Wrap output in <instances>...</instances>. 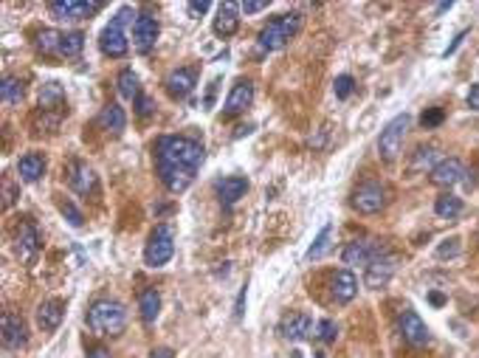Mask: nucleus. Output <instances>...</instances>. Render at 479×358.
I'll return each mask as SVG.
<instances>
[{"mask_svg":"<svg viewBox=\"0 0 479 358\" xmlns=\"http://www.w3.org/2000/svg\"><path fill=\"white\" fill-rule=\"evenodd\" d=\"M203 164V144L192 136H161L155 141V169L161 184L181 195L192 186L198 169Z\"/></svg>","mask_w":479,"mask_h":358,"instance_id":"nucleus-1","label":"nucleus"},{"mask_svg":"<svg viewBox=\"0 0 479 358\" xmlns=\"http://www.w3.org/2000/svg\"><path fill=\"white\" fill-rule=\"evenodd\" d=\"M434 212H437L440 217H446V220H454V217L463 212V201H460L457 195L446 192V195H440V198L434 201Z\"/></svg>","mask_w":479,"mask_h":358,"instance_id":"nucleus-32","label":"nucleus"},{"mask_svg":"<svg viewBox=\"0 0 479 358\" xmlns=\"http://www.w3.org/2000/svg\"><path fill=\"white\" fill-rule=\"evenodd\" d=\"M59 212L65 215V220H68L71 226H76V229L82 226V212H79V209H76L71 201H59Z\"/></svg>","mask_w":479,"mask_h":358,"instance_id":"nucleus-37","label":"nucleus"},{"mask_svg":"<svg viewBox=\"0 0 479 358\" xmlns=\"http://www.w3.org/2000/svg\"><path fill=\"white\" fill-rule=\"evenodd\" d=\"M119 93H122V99H127V102H136V99L141 96L138 76H136L133 68H124V71L119 73Z\"/></svg>","mask_w":479,"mask_h":358,"instance_id":"nucleus-31","label":"nucleus"},{"mask_svg":"<svg viewBox=\"0 0 479 358\" xmlns=\"http://www.w3.org/2000/svg\"><path fill=\"white\" fill-rule=\"evenodd\" d=\"M212 28H215L218 37H232L240 28V3H220Z\"/></svg>","mask_w":479,"mask_h":358,"instance_id":"nucleus-23","label":"nucleus"},{"mask_svg":"<svg viewBox=\"0 0 479 358\" xmlns=\"http://www.w3.org/2000/svg\"><path fill=\"white\" fill-rule=\"evenodd\" d=\"M443 121V110L440 107H432V110H426L423 116H420V124L423 127H437Z\"/></svg>","mask_w":479,"mask_h":358,"instance_id":"nucleus-38","label":"nucleus"},{"mask_svg":"<svg viewBox=\"0 0 479 358\" xmlns=\"http://www.w3.org/2000/svg\"><path fill=\"white\" fill-rule=\"evenodd\" d=\"M460 251V246H457V240H451V246H440V257H449V254H457Z\"/></svg>","mask_w":479,"mask_h":358,"instance_id":"nucleus-44","label":"nucleus"},{"mask_svg":"<svg viewBox=\"0 0 479 358\" xmlns=\"http://www.w3.org/2000/svg\"><path fill=\"white\" fill-rule=\"evenodd\" d=\"M398 330H401L403 342H409L412 347H423V345L432 342V333H429L426 322H423L415 311H403V314L398 316Z\"/></svg>","mask_w":479,"mask_h":358,"instance_id":"nucleus-10","label":"nucleus"},{"mask_svg":"<svg viewBox=\"0 0 479 358\" xmlns=\"http://www.w3.org/2000/svg\"><path fill=\"white\" fill-rule=\"evenodd\" d=\"M468 169L463 167V161L460 158H443L434 169H432V184L434 186H454V184H460L463 181V175H466Z\"/></svg>","mask_w":479,"mask_h":358,"instance_id":"nucleus-19","label":"nucleus"},{"mask_svg":"<svg viewBox=\"0 0 479 358\" xmlns=\"http://www.w3.org/2000/svg\"><path fill=\"white\" fill-rule=\"evenodd\" d=\"M409 113H401L395 116L392 121H386V127L381 130V138H378V155L392 164L398 155H401V147H403V138H406V130H409Z\"/></svg>","mask_w":479,"mask_h":358,"instance_id":"nucleus-5","label":"nucleus"},{"mask_svg":"<svg viewBox=\"0 0 479 358\" xmlns=\"http://www.w3.org/2000/svg\"><path fill=\"white\" fill-rule=\"evenodd\" d=\"M355 294H358V277H355L353 271L341 268V271H336V274L330 277V297H333L338 305L353 302Z\"/></svg>","mask_w":479,"mask_h":358,"instance_id":"nucleus-14","label":"nucleus"},{"mask_svg":"<svg viewBox=\"0 0 479 358\" xmlns=\"http://www.w3.org/2000/svg\"><path fill=\"white\" fill-rule=\"evenodd\" d=\"M150 358H175V356H172V350H170V347H158V350H153V356Z\"/></svg>","mask_w":479,"mask_h":358,"instance_id":"nucleus-45","label":"nucleus"},{"mask_svg":"<svg viewBox=\"0 0 479 358\" xmlns=\"http://www.w3.org/2000/svg\"><path fill=\"white\" fill-rule=\"evenodd\" d=\"M28 345V330L23 316L17 314H3V347L6 350H23Z\"/></svg>","mask_w":479,"mask_h":358,"instance_id":"nucleus-15","label":"nucleus"},{"mask_svg":"<svg viewBox=\"0 0 479 358\" xmlns=\"http://www.w3.org/2000/svg\"><path fill=\"white\" fill-rule=\"evenodd\" d=\"M68 184H71V189L79 192V195H93L99 181H96L93 167H88L85 161H73V164L68 167Z\"/></svg>","mask_w":479,"mask_h":358,"instance_id":"nucleus-17","label":"nucleus"},{"mask_svg":"<svg viewBox=\"0 0 479 358\" xmlns=\"http://www.w3.org/2000/svg\"><path fill=\"white\" fill-rule=\"evenodd\" d=\"M88 358H110V353H107L105 347H96V350H93V353H90Z\"/></svg>","mask_w":479,"mask_h":358,"instance_id":"nucleus-47","label":"nucleus"},{"mask_svg":"<svg viewBox=\"0 0 479 358\" xmlns=\"http://www.w3.org/2000/svg\"><path fill=\"white\" fill-rule=\"evenodd\" d=\"M17 175H20V181H25V184H37V181L45 175V158H42L40 153H25V155H20V161H17Z\"/></svg>","mask_w":479,"mask_h":358,"instance_id":"nucleus-24","label":"nucleus"},{"mask_svg":"<svg viewBox=\"0 0 479 358\" xmlns=\"http://www.w3.org/2000/svg\"><path fill=\"white\" fill-rule=\"evenodd\" d=\"M138 311H141L144 325H153V322L158 319V314H161V294H158L155 288L141 291V297H138Z\"/></svg>","mask_w":479,"mask_h":358,"instance_id":"nucleus-27","label":"nucleus"},{"mask_svg":"<svg viewBox=\"0 0 479 358\" xmlns=\"http://www.w3.org/2000/svg\"><path fill=\"white\" fill-rule=\"evenodd\" d=\"M313 336H316L319 342H336V336H338V328H336V322H333V319H321V322L316 325Z\"/></svg>","mask_w":479,"mask_h":358,"instance_id":"nucleus-35","label":"nucleus"},{"mask_svg":"<svg viewBox=\"0 0 479 358\" xmlns=\"http://www.w3.org/2000/svg\"><path fill=\"white\" fill-rule=\"evenodd\" d=\"M187 8H189V14H192V17H201V14H206V11L212 8V3H209V0H192Z\"/></svg>","mask_w":479,"mask_h":358,"instance_id":"nucleus-40","label":"nucleus"},{"mask_svg":"<svg viewBox=\"0 0 479 358\" xmlns=\"http://www.w3.org/2000/svg\"><path fill=\"white\" fill-rule=\"evenodd\" d=\"M3 195H6V198H3V206L8 209V206L14 203V189H11V184H8V181L3 184Z\"/></svg>","mask_w":479,"mask_h":358,"instance_id":"nucleus-43","label":"nucleus"},{"mask_svg":"<svg viewBox=\"0 0 479 358\" xmlns=\"http://www.w3.org/2000/svg\"><path fill=\"white\" fill-rule=\"evenodd\" d=\"M40 110H48V113H59L65 110V90L59 82H45L42 90H40Z\"/></svg>","mask_w":479,"mask_h":358,"instance_id":"nucleus-25","label":"nucleus"},{"mask_svg":"<svg viewBox=\"0 0 479 358\" xmlns=\"http://www.w3.org/2000/svg\"><path fill=\"white\" fill-rule=\"evenodd\" d=\"M172 254H175V232L170 226H155V232L144 246V263L150 268H161L172 260Z\"/></svg>","mask_w":479,"mask_h":358,"instance_id":"nucleus-6","label":"nucleus"},{"mask_svg":"<svg viewBox=\"0 0 479 358\" xmlns=\"http://www.w3.org/2000/svg\"><path fill=\"white\" fill-rule=\"evenodd\" d=\"M389 201V189L381 184V181H364L355 192H353V206L361 212V215H375L386 206Z\"/></svg>","mask_w":479,"mask_h":358,"instance_id":"nucleus-7","label":"nucleus"},{"mask_svg":"<svg viewBox=\"0 0 479 358\" xmlns=\"http://www.w3.org/2000/svg\"><path fill=\"white\" fill-rule=\"evenodd\" d=\"M133 17H138V14H136L130 6H122V8L116 11V17L105 25V31H102V37H99L102 54H107V56H124V54H127V48H130L127 23H133Z\"/></svg>","mask_w":479,"mask_h":358,"instance_id":"nucleus-3","label":"nucleus"},{"mask_svg":"<svg viewBox=\"0 0 479 358\" xmlns=\"http://www.w3.org/2000/svg\"><path fill=\"white\" fill-rule=\"evenodd\" d=\"M136 105H138V116H150V113H153V102H150L147 96H138Z\"/></svg>","mask_w":479,"mask_h":358,"instance_id":"nucleus-41","label":"nucleus"},{"mask_svg":"<svg viewBox=\"0 0 479 358\" xmlns=\"http://www.w3.org/2000/svg\"><path fill=\"white\" fill-rule=\"evenodd\" d=\"M242 308H245V291H240V297H237V311H235L237 319H242Z\"/></svg>","mask_w":479,"mask_h":358,"instance_id":"nucleus-46","label":"nucleus"},{"mask_svg":"<svg viewBox=\"0 0 479 358\" xmlns=\"http://www.w3.org/2000/svg\"><path fill=\"white\" fill-rule=\"evenodd\" d=\"M353 88H355V79H353L350 73H341V76H336V85H333V90H336V96H338V99H347V96L353 93Z\"/></svg>","mask_w":479,"mask_h":358,"instance_id":"nucleus-36","label":"nucleus"},{"mask_svg":"<svg viewBox=\"0 0 479 358\" xmlns=\"http://www.w3.org/2000/svg\"><path fill=\"white\" fill-rule=\"evenodd\" d=\"M158 31H161V25H158V20L153 14H138L136 23H133V45H136V51L147 54L155 45Z\"/></svg>","mask_w":479,"mask_h":358,"instance_id":"nucleus-12","label":"nucleus"},{"mask_svg":"<svg viewBox=\"0 0 479 358\" xmlns=\"http://www.w3.org/2000/svg\"><path fill=\"white\" fill-rule=\"evenodd\" d=\"M82 48H85V34L82 31H62L59 56H76Z\"/></svg>","mask_w":479,"mask_h":358,"instance_id":"nucleus-33","label":"nucleus"},{"mask_svg":"<svg viewBox=\"0 0 479 358\" xmlns=\"http://www.w3.org/2000/svg\"><path fill=\"white\" fill-rule=\"evenodd\" d=\"M164 85L172 99H187L198 85V73H195V68H178L164 79Z\"/></svg>","mask_w":479,"mask_h":358,"instance_id":"nucleus-16","label":"nucleus"},{"mask_svg":"<svg viewBox=\"0 0 479 358\" xmlns=\"http://www.w3.org/2000/svg\"><path fill=\"white\" fill-rule=\"evenodd\" d=\"M330 237H333V226L327 223V226L319 232V237L313 240V246H310V251H307V260H319V257H324V251L330 249Z\"/></svg>","mask_w":479,"mask_h":358,"instance_id":"nucleus-34","label":"nucleus"},{"mask_svg":"<svg viewBox=\"0 0 479 358\" xmlns=\"http://www.w3.org/2000/svg\"><path fill=\"white\" fill-rule=\"evenodd\" d=\"M279 333H282V339H288V342H302V339H307L310 333H313V319L307 316V314H288L282 322H279Z\"/></svg>","mask_w":479,"mask_h":358,"instance_id":"nucleus-18","label":"nucleus"},{"mask_svg":"<svg viewBox=\"0 0 479 358\" xmlns=\"http://www.w3.org/2000/svg\"><path fill=\"white\" fill-rule=\"evenodd\" d=\"M378 254H384V246L378 243V240H372V237H361V240H353L347 249H344V263L347 265H369Z\"/></svg>","mask_w":479,"mask_h":358,"instance_id":"nucleus-11","label":"nucleus"},{"mask_svg":"<svg viewBox=\"0 0 479 358\" xmlns=\"http://www.w3.org/2000/svg\"><path fill=\"white\" fill-rule=\"evenodd\" d=\"M99 124H102V130H107V133L119 136V133L127 127V113H124V107H122V105H116V102L105 105V107H102V113H99Z\"/></svg>","mask_w":479,"mask_h":358,"instance_id":"nucleus-26","label":"nucleus"},{"mask_svg":"<svg viewBox=\"0 0 479 358\" xmlns=\"http://www.w3.org/2000/svg\"><path fill=\"white\" fill-rule=\"evenodd\" d=\"M468 107L479 110V85H471V90H468Z\"/></svg>","mask_w":479,"mask_h":358,"instance_id":"nucleus-42","label":"nucleus"},{"mask_svg":"<svg viewBox=\"0 0 479 358\" xmlns=\"http://www.w3.org/2000/svg\"><path fill=\"white\" fill-rule=\"evenodd\" d=\"M23 82L17 79V76H3V85H0V102L6 105V107H11V105H20L23 102Z\"/></svg>","mask_w":479,"mask_h":358,"instance_id":"nucleus-30","label":"nucleus"},{"mask_svg":"<svg viewBox=\"0 0 479 358\" xmlns=\"http://www.w3.org/2000/svg\"><path fill=\"white\" fill-rule=\"evenodd\" d=\"M440 164V150L434 147V144H429V147H420L418 153H415V158H412V172H432L434 167Z\"/></svg>","mask_w":479,"mask_h":358,"instance_id":"nucleus-28","label":"nucleus"},{"mask_svg":"<svg viewBox=\"0 0 479 358\" xmlns=\"http://www.w3.org/2000/svg\"><path fill=\"white\" fill-rule=\"evenodd\" d=\"M62 316H65V302L62 299H45L37 308V325H40L42 333H54L62 325Z\"/></svg>","mask_w":479,"mask_h":358,"instance_id":"nucleus-20","label":"nucleus"},{"mask_svg":"<svg viewBox=\"0 0 479 358\" xmlns=\"http://www.w3.org/2000/svg\"><path fill=\"white\" fill-rule=\"evenodd\" d=\"M262 8H268V0H245V3H240V11H242V14H256V11H262Z\"/></svg>","mask_w":479,"mask_h":358,"instance_id":"nucleus-39","label":"nucleus"},{"mask_svg":"<svg viewBox=\"0 0 479 358\" xmlns=\"http://www.w3.org/2000/svg\"><path fill=\"white\" fill-rule=\"evenodd\" d=\"M302 28V14L299 11H290V14H282L276 20H271L262 31H259V48L262 51H276L282 45H288Z\"/></svg>","mask_w":479,"mask_h":358,"instance_id":"nucleus-4","label":"nucleus"},{"mask_svg":"<svg viewBox=\"0 0 479 358\" xmlns=\"http://www.w3.org/2000/svg\"><path fill=\"white\" fill-rule=\"evenodd\" d=\"M215 192H218V198H220L223 206H235L240 198L248 192V178H242V175L218 178V181H215Z\"/></svg>","mask_w":479,"mask_h":358,"instance_id":"nucleus-22","label":"nucleus"},{"mask_svg":"<svg viewBox=\"0 0 479 358\" xmlns=\"http://www.w3.org/2000/svg\"><path fill=\"white\" fill-rule=\"evenodd\" d=\"M395 271H398V257L389 254V251H384V254H378V257L367 265V271H364V285L372 288V291H378V288H384V285L395 277Z\"/></svg>","mask_w":479,"mask_h":358,"instance_id":"nucleus-8","label":"nucleus"},{"mask_svg":"<svg viewBox=\"0 0 479 358\" xmlns=\"http://www.w3.org/2000/svg\"><path fill=\"white\" fill-rule=\"evenodd\" d=\"M102 6H105L102 0H54V3H48L51 14L59 20H82V17L96 14Z\"/></svg>","mask_w":479,"mask_h":358,"instance_id":"nucleus-9","label":"nucleus"},{"mask_svg":"<svg viewBox=\"0 0 479 358\" xmlns=\"http://www.w3.org/2000/svg\"><path fill=\"white\" fill-rule=\"evenodd\" d=\"M251 102H254V85H251L248 79H237V82L232 85L229 96H226L223 113H226V116H237V113H242Z\"/></svg>","mask_w":479,"mask_h":358,"instance_id":"nucleus-21","label":"nucleus"},{"mask_svg":"<svg viewBox=\"0 0 479 358\" xmlns=\"http://www.w3.org/2000/svg\"><path fill=\"white\" fill-rule=\"evenodd\" d=\"M14 251H17V257H20V263H34V257L40 254V232H37V226L34 223H23L20 229H17V243H14Z\"/></svg>","mask_w":479,"mask_h":358,"instance_id":"nucleus-13","label":"nucleus"},{"mask_svg":"<svg viewBox=\"0 0 479 358\" xmlns=\"http://www.w3.org/2000/svg\"><path fill=\"white\" fill-rule=\"evenodd\" d=\"M88 325L96 336H119L127 328V311L116 299H96L88 311Z\"/></svg>","mask_w":479,"mask_h":358,"instance_id":"nucleus-2","label":"nucleus"},{"mask_svg":"<svg viewBox=\"0 0 479 358\" xmlns=\"http://www.w3.org/2000/svg\"><path fill=\"white\" fill-rule=\"evenodd\" d=\"M59 42H62V31H57V28H42L37 34V51L40 54L59 56Z\"/></svg>","mask_w":479,"mask_h":358,"instance_id":"nucleus-29","label":"nucleus"}]
</instances>
